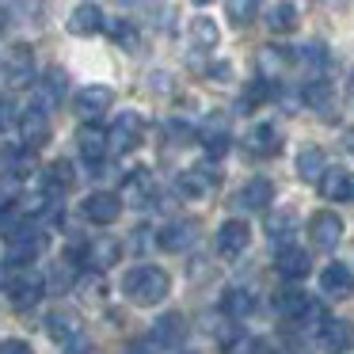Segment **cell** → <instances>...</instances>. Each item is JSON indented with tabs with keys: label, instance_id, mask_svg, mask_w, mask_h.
I'll use <instances>...</instances> for the list:
<instances>
[{
	"label": "cell",
	"instance_id": "obj_1",
	"mask_svg": "<svg viewBox=\"0 0 354 354\" xmlns=\"http://www.w3.org/2000/svg\"><path fill=\"white\" fill-rule=\"evenodd\" d=\"M122 293L133 305L153 308L171 293V278H168V270H160V267H133V270H126V278H122Z\"/></svg>",
	"mask_w": 354,
	"mask_h": 354
},
{
	"label": "cell",
	"instance_id": "obj_2",
	"mask_svg": "<svg viewBox=\"0 0 354 354\" xmlns=\"http://www.w3.org/2000/svg\"><path fill=\"white\" fill-rule=\"evenodd\" d=\"M107 133H111V153H133L145 141V118L138 111H122Z\"/></svg>",
	"mask_w": 354,
	"mask_h": 354
},
{
	"label": "cell",
	"instance_id": "obj_3",
	"mask_svg": "<svg viewBox=\"0 0 354 354\" xmlns=\"http://www.w3.org/2000/svg\"><path fill=\"white\" fill-rule=\"evenodd\" d=\"M118 198H122V206H133V209L149 206V202L156 198V179H153V171H149V168H133L130 176L122 179V187H118Z\"/></svg>",
	"mask_w": 354,
	"mask_h": 354
},
{
	"label": "cell",
	"instance_id": "obj_4",
	"mask_svg": "<svg viewBox=\"0 0 354 354\" xmlns=\"http://www.w3.org/2000/svg\"><path fill=\"white\" fill-rule=\"evenodd\" d=\"M46 252V232L39 229H19L8 236V263H16V267H27V263H35L39 255Z\"/></svg>",
	"mask_w": 354,
	"mask_h": 354
},
{
	"label": "cell",
	"instance_id": "obj_5",
	"mask_svg": "<svg viewBox=\"0 0 354 354\" xmlns=\"http://www.w3.org/2000/svg\"><path fill=\"white\" fill-rule=\"evenodd\" d=\"M308 240L320 252H335V244L343 240V217L331 214V209H320V214L308 217Z\"/></svg>",
	"mask_w": 354,
	"mask_h": 354
},
{
	"label": "cell",
	"instance_id": "obj_6",
	"mask_svg": "<svg viewBox=\"0 0 354 354\" xmlns=\"http://www.w3.org/2000/svg\"><path fill=\"white\" fill-rule=\"evenodd\" d=\"M248 244H252V229L244 221H236V217L217 229V255L221 259H240L248 252Z\"/></svg>",
	"mask_w": 354,
	"mask_h": 354
},
{
	"label": "cell",
	"instance_id": "obj_7",
	"mask_svg": "<svg viewBox=\"0 0 354 354\" xmlns=\"http://www.w3.org/2000/svg\"><path fill=\"white\" fill-rule=\"evenodd\" d=\"M244 149L252 156H259V160H270V156L282 153V130H278V126H270V122L252 126V130H248V138H244Z\"/></svg>",
	"mask_w": 354,
	"mask_h": 354
},
{
	"label": "cell",
	"instance_id": "obj_8",
	"mask_svg": "<svg viewBox=\"0 0 354 354\" xmlns=\"http://www.w3.org/2000/svg\"><path fill=\"white\" fill-rule=\"evenodd\" d=\"M19 133H24L27 149H42L50 141V111L42 107V103L27 107L24 115H19Z\"/></svg>",
	"mask_w": 354,
	"mask_h": 354
},
{
	"label": "cell",
	"instance_id": "obj_9",
	"mask_svg": "<svg viewBox=\"0 0 354 354\" xmlns=\"http://www.w3.org/2000/svg\"><path fill=\"white\" fill-rule=\"evenodd\" d=\"M118 214H122V198L118 194H107V191H95L84 198V217L92 225H115Z\"/></svg>",
	"mask_w": 354,
	"mask_h": 354
},
{
	"label": "cell",
	"instance_id": "obj_10",
	"mask_svg": "<svg viewBox=\"0 0 354 354\" xmlns=\"http://www.w3.org/2000/svg\"><path fill=\"white\" fill-rule=\"evenodd\" d=\"M77 187V171H73L69 160H54L46 171H42V191H46V198H65V194Z\"/></svg>",
	"mask_w": 354,
	"mask_h": 354
},
{
	"label": "cell",
	"instance_id": "obj_11",
	"mask_svg": "<svg viewBox=\"0 0 354 354\" xmlns=\"http://www.w3.org/2000/svg\"><path fill=\"white\" fill-rule=\"evenodd\" d=\"M65 27H69V35H77V39H92V35H100L103 27H107V19H103L100 4H77Z\"/></svg>",
	"mask_w": 354,
	"mask_h": 354
},
{
	"label": "cell",
	"instance_id": "obj_12",
	"mask_svg": "<svg viewBox=\"0 0 354 354\" xmlns=\"http://www.w3.org/2000/svg\"><path fill=\"white\" fill-rule=\"evenodd\" d=\"M316 187H320V194L328 202H354V171L346 168H328Z\"/></svg>",
	"mask_w": 354,
	"mask_h": 354
},
{
	"label": "cell",
	"instance_id": "obj_13",
	"mask_svg": "<svg viewBox=\"0 0 354 354\" xmlns=\"http://www.w3.org/2000/svg\"><path fill=\"white\" fill-rule=\"evenodd\" d=\"M77 145H80V156L88 164H103V156L111 153V133L100 130V126H80L77 130Z\"/></svg>",
	"mask_w": 354,
	"mask_h": 354
},
{
	"label": "cell",
	"instance_id": "obj_14",
	"mask_svg": "<svg viewBox=\"0 0 354 354\" xmlns=\"http://www.w3.org/2000/svg\"><path fill=\"white\" fill-rule=\"evenodd\" d=\"M4 73H8V84L12 88H27L35 80V54H31V46H12V54H8V62H4Z\"/></svg>",
	"mask_w": 354,
	"mask_h": 354
},
{
	"label": "cell",
	"instance_id": "obj_15",
	"mask_svg": "<svg viewBox=\"0 0 354 354\" xmlns=\"http://www.w3.org/2000/svg\"><path fill=\"white\" fill-rule=\"evenodd\" d=\"M274 202V183L270 179H252V183H244L240 187V194H236V206L240 209H248V214H263V209Z\"/></svg>",
	"mask_w": 354,
	"mask_h": 354
},
{
	"label": "cell",
	"instance_id": "obj_16",
	"mask_svg": "<svg viewBox=\"0 0 354 354\" xmlns=\"http://www.w3.org/2000/svg\"><path fill=\"white\" fill-rule=\"evenodd\" d=\"M301 100L313 111H320L324 118H331V111H335V88H331L328 77H308L305 88H301Z\"/></svg>",
	"mask_w": 354,
	"mask_h": 354
},
{
	"label": "cell",
	"instance_id": "obj_17",
	"mask_svg": "<svg viewBox=\"0 0 354 354\" xmlns=\"http://www.w3.org/2000/svg\"><path fill=\"white\" fill-rule=\"evenodd\" d=\"M111 103H115V92L107 84H88L77 92V111L84 118H100L103 111H111Z\"/></svg>",
	"mask_w": 354,
	"mask_h": 354
},
{
	"label": "cell",
	"instance_id": "obj_18",
	"mask_svg": "<svg viewBox=\"0 0 354 354\" xmlns=\"http://www.w3.org/2000/svg\"><path fill=\"white\" fill-rule=\"evenodd\" d=\"M118 259H122V244H118L115 236H95L92 244L84 248V263H88V267H95V270L115 267Z\"/></svg>",
	"mask_w": 354,
	"mask_h": 354
},
{
	"label": "cell",
	"instance_id": "obj_19",
	"mask_svg": "<svg viewBox=\"0 0 354 354\" xmlns=\"http://www.w3.org/2000/svg\"><path fill=\"white\" fill-rule=\"evenodd\" d=\"M320 290L328 293V297H351L354 293V274H351V267L346 263H328L324 267V274H320Z\"/></svg>",
	"mask_w": 354,
	"mask_h": 354
},
{
	"label": "cell",
	"instance_id": "obj_20",
	"mask_svg": "<svg viewBox=\"0 0 354 354\" xmlns=\"http://www.w3.org/2000/svg\"><path fill=\"white\" fill-rule=\"evenodd\" d=\"M39 297H42V278L31 274V270H24L19 278H12V282H8V301H12L16 308L39 305Z\"/></svg>",
	"mask_w": 354,
	"mask_h": 354
},
{
	"label": "cell",
	"instance_id": "obj_21",
	"mask_svg": "<svg viewBox=\"0 0 354 354\" xmlns=\"http://www.w3.org/2000/svg\"><path fill=\"white\" fill-rule=\"evenodd\" d=\"M194 236H198L194 221H171L156 232V248H164V252H187L194 244Z\"/></svg>",
	"mask_w": 354,
	"mask_h": 354
},
{
	"label": "cell",
	"instance_id": "obj_22",
	"mask_svg": "<svg viewBox=\"0 0 354 354\" xmlns=\"http://www.w3.org/2000/svg\"><path fill=\"white\" fill-rule=\"evenodd\" d=\"M274 270L282 278H290V282H297V278H305L308 270H313V259H308V252H301V248H278V259H274Z\"/></svg>",
	"mask_w": 354,
	"mask_h": 354
},
{
	"label": "cell",
	"instance_id": "obj_23",
	"mask_svg": "<svg viewBox=\"0 0 354 354\" xmlns=\"http://www.w3.org/2000/svg\"><path fill=\"white\" fill-rule=\"evenodd\" d=\"M297 24H301V12H297L293 0H274V4L267 8L270 35H293V31H297Z\"/></svg>",
	"mask_w": 354,
	"mask_h": 354
},
{
	"label": "cell",
	"instance_id": "obj_24",
	"mask_svg": "<svg viewBox=\"0 0 354 354\" xmlns=\"http://www.w3.org/2000/svg\"><path fill=\"white\" fill-rule=\"evenodd\" d=\"M290 65H293V54L282 50V46H263L259 54H255V69H259V77H267V80H278Z\"/></svg>",
	"mask_w": 354,
	"mask_h": 354
},
{
	"label": "cell",
	"instance_id": "obj_25",
	"mask_svg": "<svg viewBox=\"0 0 354 354\" xmlns=\"http://www.w3.org/2000/svg\"><path fill=\"white\" fill-rule=\"evenodd\" d=\"M46 331H50V339H57V343H77L84 328H80V316H77V313H65V308H57V313L46 316Z\"/></svg>",
	"mask_w": 354,
	"mask_h": 354
},
{
	"label": "cell",
	"instance_id": "obj_26",
	"mask_svg": "<svg viewBox=\"0 0 354 354\" xmlns=\"http://www.w3.org/2000/svg\"><path fill=\"white\" fill-rule=\"evenodd\" d=\"M214 187H217V176L209 168H187L183 176H179V191H183V198H206Z\"/></svg>",
	"mask_w": 354,
	"mask_h": 354
},
{
	"label": "cell",
	"instance_id": "obj_27",
	"mask_svg": "<svg viewBox=\"0 0 354 354\" xmlns=\"http://www.w3.org/2000/svg\"><path fill=\"white\" fill-rule=\"evenodd\" d=\"M183 335H187V324H183V316H176V313L160 316V320H156V328H153V343L156 346H168V351L183 346Z\"/></svg>",
	"mask_w": 354,
	"mask_h": 354
},
{
	"label": "cell",
	"instance_id": "obj_28",
	"mask_svg": "<svg viewBox=\"0 0 354 354\" xmlns=\"http://www.w3.org/2000/svg\"><path fill=\"white\" fill-rule=\"evenodd\" d=\"M328 171V156H324V149L308 145L297 153V176L305 179V183H320V176Z\"/></svg>",
	"mask_w": 354,
	"mask_h": 354
},
{
	"label": "cell",
	"instance_id": "obj_29",
	"mask_svg": "<svg viewBox=\"0 0 354 354\" xmlns=\"http://www.w3.org/2000/svg\"><path fill=\"white\" fill-rule=\"evenodd\" d=\"M320 335H324V343H328L335 354H343V351L354 346V324L351 320H324Z\"/></svg>",
	"mask_w": 354,
	"mask_h": 354
},
{
	"label": "cell",
	"instance_id": "obj_30",
	"mask_svg": "<svg viewBox=\"0 0 354 354\" xmlns=\"http://www.w3.org/2000/svg\"><path fill=\"white\" fill-rule=\"evenodd\" d=\"M308 305H313V297H308V293H301V290H282V293L274 297V308L286 316V320H293V324L305 316Z\"/></svg>",
	"mask_w": 354,
	"mask_h": 354
},
{
	"label": "cell",
	"instance_id": "obj_31",
	"mask_svg": "<svg viewBox=\"0 0 354 354\" xmlns=\"http://www.w3.org/2000/svg\"><path fill=\"white\" fill-rule=\"evenodd\" d=\"M217 42H221V31H217V24L209 16H194L191 19V46L194 50H214Z\"/></svg>",
	"mask_w": 354,
	"mask_h": 354
},
{
	"label": "cell",
	"instance_id": "obj_32",
	"mask_svg": "<svg viewBox=\"0 0 354 354\" xmlns=\"http://www.w3.org/2000/svg\"><path fill=\"white\" fill-rule=\"evenodd\" d=\"M221 308H225V316H229V320H244V316L255 313V297L248 290H229L221 297Z\"/></svg>",
	"mask_w": 354,
	"mask_h": 354
},
{
	"label": "cell",
	"instance_id": "obj_33",
	"mask_svg": "<svg viewBox=\"0 0 354 354\" xmlns=\"http://www.w3.org/2000/svg\"><path fill=\"white\" fill-rule=\"evenodd\" d=\"M293 62H297L301 69H308L313 77H324V69H328V50H324L320 42H308V46H301L297 54H293Z\"/></svg>",
	"mask_w": 354,
	"mask_h": 354
},
{
	"label": "cell",
	"instance_id": "obj_34",
	"mask_svg": "<svg viewBox=\"0 0 354 354\" xmlns=\"http://www.w3.org/2000/svg\"><path fill=\"white\" fill-rule=\"evenodd\" d=\"M62 95H65V73L62 69H50L46 77H42V84H39V103H42V107H54Z\"/></svg>",
	"mask_w": 354,
	"mask_h": 354
},
{
	"label": "cell",
	"instance_id": "obj_35",
	"mask_svg": "<svg viewBox=\"0 0 354 354\" xmlns=\"http://www.w3.org/2000/svg\"><path fill=\"white\" fill-rule=\"evenodd\" d=\"M270 95H274V80L259 77V80H252V84L244 88V100H240V107H244V111H255V107H263Z\"/></svg>",
	"mask_w": 354,
	"mask_h": 354
},
{
	"label": "cell",
	"instance_id": "obj_36",
	"mask_svg": "<svg viewBox=\"0 0 354 354\" xmlns=\"http://www.w3.org/2000/svg\"><path fill=\"white\" fill-rule=\"evenodd\" d=\"M107 31H111V39H115L122 50H130V54L141 46V35H138V27H133L130 19H115V24H107Z\"/></svg>",
	"mask_w": 354,
	"mask_h": 354
},
{
	"label": "cell",
	"instance_id": "obj_37",
	"mask_svg": "<svg viewBox=\"0 0 354 354\" xmlns=\"http://www.w3.org/2000/svg\"><path fill=\"white\" fill-rule=\"evenodd\" d=\"M267 232H270V244H278V248L290 244V236H293V214H290V209H282V214L270 217Z\"/></svg>",
	"mask_w": 354,
	"mask_h": 354
},
{
	"label": "cell",
	"instance_id": "obj_38",
	"mask_svg": "<svg viewBox=\"0 0 354 354\" xmlns=\"http://www.w3.org/2000/svg\"><path fill=\"white\" fill-rule=\"evenodd\" d=\"M202 145H206L209 156H225V153H229V130H225L221 122L206 126V130H202Z\"/></svg>",
	"mask_w": 354,
	"mask_h": 354
},
{
	"label": "cell",
	"instance_id": "obj_39",
	"mask_svg": "<svg viewBox=\"0 0 354 354\" xmlns=\"http://www.w3.org/2000/svg\"><path fill=\"white\" fill-rule=\"evenodd\" d=\"M225 12H229V19L236 27H248L255 19V12H259V0H225Z\"/></svg>",
	"mask_w": 354,
	"mask_h": 354
},
{
	"label": "cell",
	"instance_id": "obj_40",
	"mask_svg": "<svg viewBox=\"0 0 354 354\" xmlns=\"http://www.w3.org/2000/svg\"><path fill=\"white\" fill-rule=\"evenodd\" d=\"M77 293H80L84 301H103V293H107V282H103V270H95V274L77 278Z\"/></svg>",
	"mask_w": 354,
	"mask_h": 354
},
{
	"label": "cell",
	"instance_id": "obj_41",
	"mask_svg": "<svg viewBox=\"0 0 354 354\" xmlns=\"http://www.w3.org/2000/svg\"><path fill=\"white\" fill-rule=\"evenodd\" d=\"M0 354H35V351L24 339H0Z\"/></svg>",
	"mask_w": 354,
	"mask_h": 354
},
{
	"label": "cell",
	"instance_id": "obj_42",
	"mask_svg": "<svg viewBox=\"0 0 354 354\" xmlns=\"http://www.w3.org/2000/svg\"><path fill=\"white\" fill-rule=\"evenodd\" d=\"M209 77H214V80H221V84H225V80H229L232 77V65H209Z\"/></svg>",
	"mask_w": 354,
	"mask_h": 354
},
{
	"label": "cell",
	"instance_id": "obj_43",
	"mask_svg": "<svg viewBox=\"0 0 354 354\" xmlns=\"http://www.w3.org/2000/svg\"><path fill=\"white\" fill-rule=\"evenodd\" d=\"M8 126H12V107L8 103H0V133L8 130Z\"/></svg>",
	"mask_w": 354,
	"mask_h": 354
},
{
	"label": "cell",
	"instance_id": "obj_44",
	"mask_svg": "<svg viewBox=\"0 0 354 354\" xmlns=\"http://www.w3.org/2000/svg\"><path fill=\"white\" fill-rule=\"evenodd\" d=\"M343 149L354 156V130H346V133H343Z\"/></svg>",
	"mask_w": 354,
	"mask_h": 354
},
{
	"label": "cell",
	"instance_id": "obj_45",
	"mask_svg": "<svg viewBox=\"0 0 354 354\" xmlns=\"http://www.w3.org/2000/svg\"><path fill=\"white\" fill-rule=\"evenodd\" d=\"M4 27H8V12L0 8V31H4Z\"/></svg>",
	"mask_w": 354,
	"mask_h": 354
},
{
	"label": "cell",
	"instance_id": "obj_46",
	"mask_svg": "<svg viewBox=\"0 0 354 354\" xmlns=\"http://www.w3.org/2000/svg\"><path fill=\"white\" fill-rule=\"evenodd\" d=\"M0 286H8V274H4V267H0Z\"/></svg>",
	"mask_w": 354,
	"mask_h": 354
},
{
	"label": "cell",
	"instance_id": "obj_47",
	"mask_svg": "<svg viewBox=\"0 0 354 354\" xmlns=\"http://www.w3.org/2000/svg\"><path fill=\"white\" fill-rule=\"evenodd\" d=\"M351 95H354V69H351Z\"/></svg>",
	"mask_w": 354,
	"mask_h": 354
},
{
	"label": "cell",
	"instance_id": "obj_48",
	"mask_svg": "<svg viewBox=\"0 0 354 354\" xmlns=\"http://www.w3.org/2000/svg\"><path fill=\"white\" fill-rule=\"evenodd\" d=\"M194 4H209V0H194Z\"/></svg>",
	"mask_w": 354,
	"mask_h": 354
}]
</instances>
